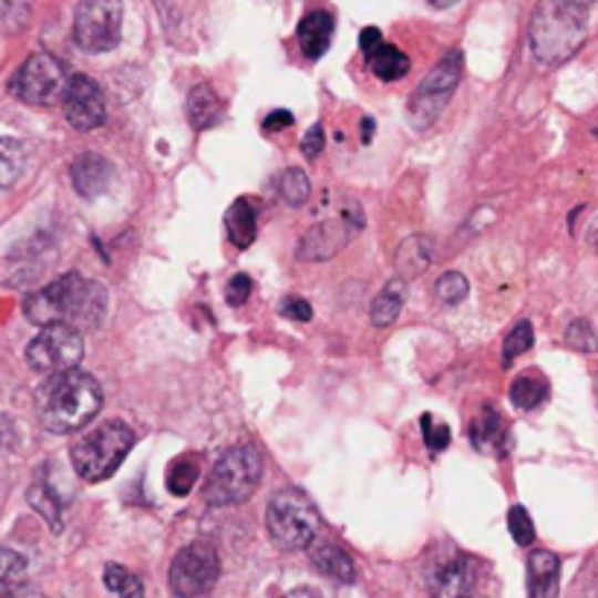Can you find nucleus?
Returning a JSON list of instances; mask_svg holds the SVG:
<instances>
[{"label":"nucleus","instance_id":"1","mask_svg":"<svg viewBox=\"0 0 598 598\" xmlns=\"http://www.w3.org/2000/svg\"><path fill=\"white\" fill-rule=\"evenodd\" d=\"M105 289L94 280L82 278L80 271L62 275L50 287L32 292L24 301V316L39 324H73L80 330L100 328L105 319Z\"/></svg>","mask_w":598,"mask_h":598},{"label":"nucleus","instance_id":"2","mask_svg":"<svg viewBox=\"0 0 598 598\" xmlns=\"http://www.w3.org/2000/svg\"><path fill=\"white\" fill-rule=\"evenodd\" d=\"M39 406V421L48 432L56 435H71L89 426L91 417L103 406V391L94 377L71 368L62 374H50V380L39 389L35 398Z\"/></svg>","mask_w":598,"mask_h":598},{"label":"nucleus","instance_id":"3","mask_svg":"<svg viewBox=\"0 0 598 598\" xmlns=\"http://www.w3.org/2000/svg\"><path fill=\"white\" fill-rule=\"evenodd\" d=\"M528 35L537 62H567L587 39V7H578L573 0H540Z\"/></svg>","mask_w":598,"mask_h":598},{"label":"nucleus","instance_id":"4","mask_svg":"<svg viewBox=\"0 0 598 598\" xmlns=\"http://www.w3.org/2000/svg\"><path fill=\"white\" fill-rule=\"evenodd\" d=\"M266 528L278 549L296 551L312 546V540L319 537L321 517L310 496L301 494L298 487H283L269 499Z\"/></svg>","mask_w":598,"mask_h":598},{"label":"nucleus","instance_id":"5","mask_svg":"<svg viewBox=\"0 0 598 598\" xmlns=\"http://www.w3.org/2000/svg\"><path fill=\"white\" fill-rule=\"evenodd\" d=\"M135 444V432L128 430L123 421H105L89 435H82L71 447L73 471L80 473L85 482H103L114 476L123 458Z\"/></svg>","mask_w":598,"mask_h":598},{"label":"nucleus","instance_id":"6","mask_svg":"<svg viewBox=\"0 0 598 598\" xmlns=\"http://www.w3.org/2000/svg\"><path fill=\"white\" fill-rule=\"evenodd\" d=\"M260 478H264V455L248 444H239L219 455V462L214 464L205 485V499L216 508L246 503L260 485Z\"/></svg>","mask_w":598,"mask_h":598},{"label":"nucleus","instance_id":"7","mask_svg":"<svg viewBox=\"0 0 598 598\" xmlns=\"http://www.w3.org/2000/svg\"><path fill=\"white\" fill-rule=\"evenodd\" d=\"M123 30V3L120 0H80L73 16V41L85 53H105L117 48Z\"/></svg>","mask_w":598,"mask_h":598},{"label":"nucleus","instance_id":"8","mask_svg":"<svg viewBox=\"0 0 598 598\" xmlns=\"http://www.w3.org/2000/svg\"><path fill=\"white\" fill-rule=\"evenodd\" d=\"M219 581V555L210 543L196 540L184 546L169 567V590L176 598L208 596Z\"/></svg>","mask_w":598,"mask_h":598},{"label":"nucleus","instance_id":"9","mask_svg":"<svg viewBox=\"0 0 598 598\" xmlns=\"http://www.w3.org/2000/svg\"><path fill=\"white\" fill-rule=\"evenodd\" d=\"M82 353H85V344H82L80 328L48 324L27 348V362L41 374H62L80 365Z\"/></svg>","mask_w":598,"mask_h":598},{"label":"nucleus","instance_id":"10","mask_svg":"<svg viewBox=\"0 0 598 598\" xmlns=\"http://www.w3.org/2000/svg\"><path fill=\"white\" fill-rule=\"evenodd\" d=\"M64 89H68V80H64L62 62L50 53H35L27 59L9 82V91L27 105H53L59 96H64Z\"/></svg>","mask_w":598,"mask_h":598},{"label":"nucleus","instance_id":"11","mask_svg":"<svg viewBox=\"0 0 598 598\" xmlns=\"http://www.w3.org/2000/svg\"><path fill=\"white\" fill-rule=\"evenodd\" d=\"M462 68L464 56L458 50H453L447 59H441V62L432 68V73L423 80L415 100H412V123H415V126L426 128L432 120L439 117L441 109L447 105V100L453 96V91L458 89V82H462Z\"/></svg>","mask_w":598,"mask_h":598},{"label":"nucleus","instance_id":"12","mask_svg":"<svg viewBox=\"0 0 598 598\" xmlns=\"http://www.w3.org/2000/svg\"><path fill=\"white\" fill-rule=\"evenodd\" d=\"M64 117L73 128L80 132H91V128L103 126L105 120V100L103 91L96 85L91 76L85 73H76L68 80V89H64Z\"/></svg>","mask_w":598,"mask_h":598},{"label":"nucleus","instance_id":"13","mask_svg":"<svg viewBox=\"0 0 598 598\" xmlns=\"http://www.w3.org/2000/svg\"><path fill=\"white\" fill-rule=\"evenodd\" d=\"M426 584H430L432 598H467L473 592L476 575L467 558H450L430 569Z\"/></svg>","mask_w":598,"mask_h":598},{"label":"nucleus","instance_id":"14","mask_svg":"<svg viewBox=\"0 0 598 598\" xmlns=\"http://www.w3.org/2000/svg\"><path fill=\"white\" fill-rule=\"evenodd\" d=\"M71 182L73 190L85 196V199H96L103 196L114 182V167L103 155H94V152H85L80 158L71 164Z\"/></svg>","mask_w":598,"mask_h":598},{"label":"nucleus","instance_id":"15","mask_svg":"<svg viewBox=\"0 0 598 598\" xmlns=\"http://www.w3.org/2000/svg\"><path fill=\"white\" fill-rule=\"evenodd\" d=\"M348 228H351V223L316 225V228L298 243V257H301V260H324V257H333L336 251L351 239Z\"/></svg>","mask_w":598,"mask_h":598},{"label":"nucleus","instance_id":"16","mask_svg":"<svg viewBox=\"0 0 598 598\" xmlns=\"http://www.w3.org/2000/svg\"><path fill=\"white\" fill-rule=\"evenodd\" d=\"M560 560L546 549L532 551L528 558V598H558Z\"/></svg>","mask_w":598,"mask_h":598},{"label":"nucleus","instance_id":"17","mask_svg":"<svg viewBox=\"0 0 598 598\" xmlns=\"http://www.w3.org/2000/svg\"><path fill=\"white\" fill-rule=\"evenodd\" d=\"M471 439L473 444H476V450H482V453L505 455L511 450L508 426H505V421L499 417L496 409H485V412L473 421Z\"/></svg>","mask_w":598,"mask_h":598},{"label":"nucleus","instance_id":"18","mask_svg":"<svg viewBox=\"0 0 598 598\" xmlns=\"http://www.w3.org/2000/svg\"><path fill=\"white\" fill-rule=\"evenodd\" d=\"M330 39H333V16H330V12H310V16L301 18V24H298V44H301L303 56H324L330 48Z\"/></svg>","mask_w":598,"mask_h":598},{"label":"nucleus","instance_id":"19","mask_svg":"<svg viewBox=\"0 0 598 598\" xmlns=\"http://www.w3.org/2000/svg\"><path fill=\"white\" fill-rule=\"evenodd\" d=\"M310 558L316 564L321 575H328L333 581L339 584H353L357 581V567H353L351 555L344 549H339L336 543H316L310 549Z\"/></svg>","mask_w":598,"mask_h":598},{"label":"nucleus","instance_id":"20","mask_svg":"<svg viewBox=\"0 0 598 598\" xmlns=\"http://www.w3.org/2000/svg\"><path fill=\"white\" fill-rule=\"evenodd\" d=\"M225 225H228V237L237 248H248L255 243L257 237V210L251 205V199H237L228 208V216H225Z\"/></svg>","mask_w":598,"mask_h":598},{"label":"nucleus","instance_id":"21","mask_svg":"<svg viewBox=\"0 0 598 598\" xmlns=\"http://www.w3.org/2000/svg\"><path fill=\"white\" fill-rule=\"evenodd\" d=\"M403 301H406V280H389L380 289V296L374 298V303H371V324L374 328H389L391 321L400 316V310H403Z\"/></svg>","mask_w":598,"mask_h":598},{"label":"nucleus","instance_id":"22","mask_svg":"<svg viewBox=\"0 0 598 598\" xmlns=\"http://www.w3.org/2000/svg\"><path fill=\"white\" fill-rule=\"evenodd\" d=\"M187 117H190L193 128H208L223 117V100L216 96L210 85H196L190 91V96H187Z\"/></svg>","mask_w":598,"mask_h":598},{"label":"nucleus","instance_id":"23","mask_svg":"<svg viewBox=\"0 0 598 598\" xmlns=\"http://www.w3.org/2000/svg\"><path fill=\"white\" fill-rule=\"evenodd\" d=\"M368 64H371V71L383 82H398L409 73V56L403 50L391 48V44H380L377 50H371L368 53Z\"/></svg>","mask_w":598,"mask_h":598},{"label":"nucleus","instance_id":"24","mask_svg":"<svg viewBox=\"0 0 598 598\" xmlns=\"http://www.w3.org/2000/svg\"><path fill=\"white\" fill-rule=\"evenodd\" d=\"M546 398H549V383H546L540 374L517 377V380L511 383V400H514V406L537 409Z\"/></svg>","mask_w":598,"mask_h":598},{"label":"nucleus","instance_id":"25","mask_svg":"<svg viewBox=\"0 0 598 598\" xmlns=\"http://www.w3.org/2000/svg\"><path fill=\"white\" fill-rule=\"evenodd\" d=\"M27 499H30V505L39 511L41 517L48 519L53 532H62V503H59V496L53 494V487L48 482H35L27 491Z\"/></svg>","mask_w":598,"mask_h":598},{"label":"nucleus","instance_id":"26","mask_svg":"<svg viewBox=\"0 0 598 598\" xmlns=\"http://www.w3.org/2000/svg\"><path fill=\"white\" fill-rule=\"evenodd\" d=\"M199 462L193 455H178L176 462L167 467V487L173 496H187L193 485L199 482Z\"/></svg>","mask_w":598,"mask_h":598},{"label":"nucleus","instance_id":"27","mask_svg":"<svg viewBox=\"0 0 598 598\" xmlns=\"http://www.w3.org/2000/svg\"><path fill=\"white\" fill-rule=\"evenodd\" d=\"M24 173V146L9 137H0V190H7Z\"/></svg>","mask_w":598,"mask_h":598},{"label":"nucleus","instance_id":"28","mask_svg":"<svg viewBox=\"0 0 598 598\" xmlns=\"http://www.w3.org/2000/svg\"><path fill=\"white\" fill-rule=\"evenodd\" d=\"M105 587L120 598H144V581L137 578L135 573H128L126 567L120 564H109L103 573Z\"/></svg>","mask_w":598,"mask_h":598},{"label":"nucleus","instance_id":"29","mask_svg":"<svg viewBox=\"0 0 598 598\" xmlns=\"http://www.w3.org/2000/svg\"><path fill=\"white\" fill-rule=\"evenodd\" d=\"M27 578V558L16 549L0 546V592L18 590Z\"/></svg>","mask_w":598,"mask_h":598},{"label":"nucleus","instance_id":"30","mask_svg":"<svg viewBox=\"0 0 598 598\" xmlns=\"http://www.w3.org/2000/svg\"><path fill=\"white\" fill-rule=\"evenodd\" d=\"M280 199L287 202V205H292V208H301L303 202L310 199V178H307V173H301V169H287L283 176H280Z\"/></svg>","mask_w":598,"mask_h":598},{"label":"nucleus","instance_id":"31","mask_svg":"<svg viewBox=\"0 0 598 598\" xmlns=\"http://www.w3.org/2000/svg\"><path fill=\"white\" fill-rule=\"evenodd\" d=\"M398 266L403 275H415L430 266V243L426 239H409L398 251Z\"/></svg>","mask_w":598,"mask_h":598},{"label":"nucleus","instance_id":"32","mask_svg":"<svg viewBox=\"0 0 598 598\" xmlns=\"http://www.w3.org/2000/svg\"><path fill=\"white\" fill-rule=\"evenodd\" d=\"M471 292V283L464 278L462 271H447V275H441V280L435 283V298L441 303H447V307H455V303H462Z\"/></svg>","mask_w":598,"mask_h":598},{"label":"nucleus","instance_id":"33","mask_svg":"<svg viewBox=\"0 0 598 598\" xmlns=\"http://www.w3.org/2000/svg\"><path fill=\"white\" fill-rule=\"evenodd\" d=\"M532 344H535V330H532V324H528V321H519L517 328L505 336V348H503L505 365H511L514 359L523 357V353H526Z\"/></svg>","mask_w":598,"mask_h":598},{"label":"nucleus","instance_id":"34","mask_svg":"<svg viewBox=\"0 0 598 598\" xmlns=\"http://www.w3.org/2000/svg\"><path fill=\"white\" fill-rule=\"evenodd\" d=\"M508 532L517 540V546H532L535 543V519L528 517V511L523 505H514L508 511Z\"/></svg>","mask_w":598,"mask_h":598},{"label":"nucleus","instance_id":"35","mask_svg":"<svg viewBox=\"0 0 598 598\" xmlns=\"http://www.w3.org/2000/svg\"><path fill=\"white\" fill-rule=\"evenodd\" d=\"M27 18H30V3L27 0H0V27L3 30H24Z\"/></svg>","mask_w":598,"mask_h":598},{"label":"nucleus","instance_id":"36","mask_svg":"<svg viewBox=\"0 0 598 598\" xmlns=\"http://www.w3.org/2000/svg\"><path fill=\"white\" fill-rule=\"evenodd\" d=\"M421 432H423V441H426V447H430V453H441V450H447V444H450L447 423H435L432 421V415H423L421 417Z\"/></svg>","mask_w":598,"mask_h":598},{"label":"nucleus","instance_id":"37","mask_svg":"<svg viewBox=\"0 0 598 598\" xmlns=\"http://www.w3.org/2000/svg\"><path fill=\"white\" fill-rule=\"evenodd\" d=\"M567 344H573L575 351H581V353L598 351L596 333H592V328L584 319H578V321H573V324H569Z\"/></svg>","mask_w":598,"mask_h":598},{"label":"nucleus","instance_id":"38","mask_svg":"<svg viewBox=\"0 0 598 598\" xmlns=\"http://www.w3.org/2000/svg\"><path fill=\"white\" fill-rule=\"evenodd\" d=\"M280 316L289 321H310L312 319V307L303 298L298 296H289L283 298V303H280Z\"/></svg>","mask_w":598,"mask_h":598},{"label":"nucleus","instance_id":"39","mask_svg":"<svg viewBox=\"0 0 598 598\" xmlns=\"http://www.w3.org/2000/svg\"><path fill=\"white\" fill-rule=\"evenodd\" d=\"M248 296H251V278L248 275H234L231 283H228V303L243 307Z\"/></svg>","mask_w":598,"mask_h":598},{"label":"nucleus","instance_id":"40","mask_svg":"<svg viewBox=\"0 0 598 598\" xmlns=\"http://www.w3.org/2000/svg\"><path fill=\"white\" fill-rule=\"evenodd\" d=\"M303 155L307 158H319L321 150H324V132H321V126H312L307 135H303V144H301Z\"/></svg>","mask_w":598,"mask_h":598},{"label":"nucleus","instance_id":"41","mask_svg":"<svg viewBox=\"0 0 598 598\" xmlns=\"http://www.w3.org/2000/svg\"><path fill=\"white\" fill-rule=\"evenodd\" d=\"M380 44H383V32L377 30V27H365L362 35H359V48L365 50V56L371 53V50L380 48Z\"/></svg>","mask_w":598,"mask_h":598},{"label":"nucleus","instance_id":"42","mask_svg":"<svg viewBox=\"0 0 598 598\" xmlns=\"http://www.w3.org/2000/svg\"><path fill=\"white\" fill-rule=\"evenodd\" d=\"M289 126H292V114L283 112V109H280V112H271L269 117L264 120V132H280V128Z\"/></svg>","mask_w":598,"mask_h":598},{"label":"nucleus","instance_id":"43","mask_svg":"<svg viewBox=\"0 0 598 598\" xmlns=\"http://www.w3.org/2000/svg\"><path fill=\"white\" fill-rule=\"evenodd\" d=\"M12 439H16V432H12V423H9L7 417L0 415V450H7L9 444H12Z\"/></svg>","mask_w":598,"mask_h":598},{"label":"nucleus","instance_id":"44","mask_svg":"<svg viewBox=\"0 0 598 598\" xmlns=\"http://www.w3.org/2000/svg\"><path fill=\"white\" fill-rule=\"evenodd\" d=\"M283 598H324V596H321V592L316 590V587H296V590L287 592Z\"/></svg>","mask_w":598,"mask_h":598},{"label":"nucleus","instance_id":"45","mask_svg":"<svg viewBox=\"0 0 598 598\" xmlns=\"http://www.w3.org/2000/svg\"><path fill=\"white\" fill-rule=\"evenodd\" d=\"M7 598H44V596H39V592H27V590H21V587H18V590L7 592Z\"/></svg>","mask_w":598,"mask_h":598},{"label":"nucleus","instance_id":"46","mask_svg":"<svg viewBox=\"0 0 598 598\" xmlns=\"http://www.w3.org/2000/svg\"><path fill=\"white\" fill-rule=\"evenodd\" d=\"M455 3H458V0H435V3H432V7H439V9H450V7H455Z\"/></svg>","mask_w":598,"mask_h":598},{"label":"nucleus","instance_id":"47","mask_svg":"<svg viewBox=\"0 0 598 598\" xmlns=\"http://www.w3.org/2000/svg\"><path fill=\"white\" fill-rule=\"evenodd\" d=\"M573 3H578V7H590L592 0H573Z\"/></svg>","mask_w":598,"mask_h":598},{"label":"nucleus","instance_id":"48","mask_svg":"<svg viewBox=\"0 0 598 598\" xmlns=\"http://www.w3.org/2000/svg\"><path fill=\"white\" fill-rule=\"evenodd\" d=\"M596 391H598V377H596Z\"/></svg>","mask_w":598,"mask_h":598},{"label":"nucleus","instance_id":"49","mask_svg":"<svg viewBox=\"0 0 598 598\" xmlns=\"http://www.w3.org/2000/svg\"><path fill=\"white\" fill-rule=\"evenodd\" d=\"M592 135H596V137H598V128H596V132H592Z\"/></svg>","mask_w":598,"mask_h":598},{"label":"nucleus","instance_id":"50","mask_svg":"<svg viewBox=\"0 0 598 598\" xmlns=\"http://www.w3.org/2000/svg\"><path fill=\"white\" fill-rule=\"evenodd\" d=\"M430 3H435V0H430Z\"/></svg>","mask_w":598,"mask_h":598},{"label":"nucleus","instance_id":"51","mask_svg":"<svg viewBox=\"0 0 598 598\" xmlns=\"http://www.w3.org/2000/svg\"><path fill=\"white\" fill-rule=\"evenodd\" d=\"M467 598H471V596H467Z\"/></svg>","mask_w":598,"mask_h":598}]
</instances>
